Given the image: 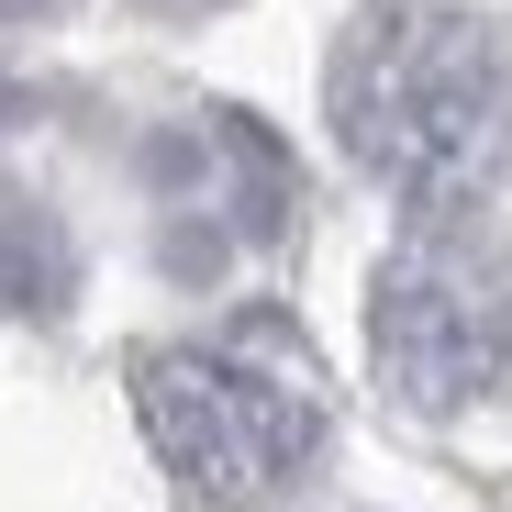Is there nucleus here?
Segmentation results:
<instances>
[{
	"label": "nucleus",
	"mask_w": 512,
	"mask_h": 512,
	"mask_svg": "<svg viewBox=\"0 0 512 512\" xmlns=\"http://www.w3.org/2000/svg\"><path fill=\"white\" fill-rule=\"evenodd\" d=\"M368 357L379 390L423 423H468L512 390V256L468 223H423L368 279Z\"/></svg>",
	"instance_id": "7ed1b4c3"
},
{
	"label": "nucleus",
	"mask_w": 512,
	"mask_h": 512,
	"mask_svg": "<svg viewBox=\"0 0 512 512\" xmlns=\"http://www.w3.org/2000/svg\"><path fill=\"white\" fill-rule=\"evenodd\" d=\"M56 12H78V0H0V23H56Z\"/></svg>",
	"instance_id": "423d86ee"
},
{
	"label": "nucleus",
	"mask_w": 512,
	"mask_h": 512,
	"mask_svg": "<svg viewBox=\"0 0 512 512\" xmlns=\"http://www.w3.org/2000/svg\"><path fill=\"white\" fill-rule=\"evenodd\" d=\"M145 12H223V0H145Z\"/></svg>",
	"instance_id": "0eeeda50"
},
{
	"label": "nucleus",
	"mask_w": 512,
	"mask_h": 512,
	"mask_svg": "<svg viewBox=\"0 0 512 512\" xmlns=\"http://www.w3.org/2000/svg\"><path fill=\"white\" fill-rule=\"evenodd\" d=\"M145 179L167 201V256H179V268H223L234 245H279L290 212H301L290 145L256 112H201L179 134H156L145 145Z\"/></svg>",
	"instance_id": "20e7f679"
},
{
	"label": "nucleus",
	"mask_w": 512,
	"mask_h": 512,
	"mask_svg": "<svg viewBox=\"0 0 512 512\" xmlns=\"http://www.w3.org/2000/svg\"><path fill=\"white\" fill-rule=\"evenodd\" d=\"M323 112L379 190L468 212L512 179V34L468 0H368L334 34Z\"/></svg>",
	"instance_id": "f257e3e1"
},
{
	"label": "nucleus",
	"mask_w": 512,
	"mask_h": 512,
	"mask_svg": "<svg viewBox=\"0 0 512 512\" xmlns=\"http://www.w3.org/2000/svg\"><path fill=\"white\" fill-rule=\"evenodd\" d=\"M67 290H78L67 234L23 201H0V312H67Z\"/></svg>",
	"instance_id": "39448f33"
},
{
	"label": "nucleus",
	"mask_w": 512,
	"mask_h": 512,
	"mask_svg": "<svg viewBox=\"0 0 512 512\" xmlns=\"http://www.w3.org/2000/svg\"><path fill=\"white\" fill-rule=\"evenodd\" d=\"M134 412H145V446L167 457L190 501L212 512H256L279 501L312 457H323V390L279 357H245V346H156L134 357Z\"/></svg>",
	"instance_id": "f03ea898"
}]
</instances>
